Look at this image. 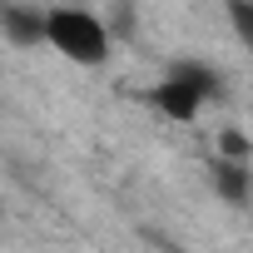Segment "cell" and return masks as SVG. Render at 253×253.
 I'll list each match as a JSON object with an SVG mask.
<instances>
[{
	"label": "cell",
	"instance_id": "1",
	"mask_svg": "<svg viewBox=\"0 0 253 253\" xmlns=\"http://www.w3.org/2000/svg\"><path fill=\"white\" fill-rule=\"evenodd\" d=\"M45 45H55L70 65H84V70H99L109 60V30L84 5H55V10H45Z\"/></svg>",
	"mask_w": 253,
	"mask_h": 253
},
{
	"label": "cell",
	"instance_id": "2",
	"mask_svg": "<svg viewBox=\"0 0 253 253\" xmlns=\"http://www.w3.org/2000/svg\"><path fill=\"white\" fill-rule=\"evenodd\" d=\"M209 99L189 84V80H179V75H164L159 84H154V109L164 114V119H174V124H189V119H199V109H204Z\"/></svg>",
	"mask_w": 253,
	"mask_h": 253
},
{
	"label": "cell",
	"instance_id": "3",
	"mask_svg": "<svg viewBox=\"0 0 253 253\" xmlns=\"http://www.w3.org/2000/svg\"><path fill=\"white\" fill-rule=\"evenodd\" d=\"M0 25H5V40L20 45V50H30V45L45 40V15L30 10V5H5V10H0Z\"/></svg>",
	"mask_w": 253,
	"mask_h": 253
},
{
	"label": "cell",
	"instance_id": "4",
	"mask_svg": "<svg viewBox=\"0 0 253 253\" xmlns=\"http://www.w3.org/2000/svg\"><path fill=\"white\" fill-rule=\"evenodd\" d=\"M248 159H213V189L228 199V204H248V194H253V174L243 169Z\"/></svg>",
	"mask_w": 253,
	"mask_h": 253
},
{
	"label": "cell",
	"instance_id": "5",
	"mask_svg": "<svg viewBox=\"0 0 253 253\" xmlns=\"http://www.w3.org/2000/svg\"><path fill=\"white\" fill-rule=\"evenodd\" d=\"M169 75H179V80H189L204 99H218L223 94V80H218V70L213 65H204V60H174L169 65Z\"/></svg>",
	"mask_w": 253,
	"mask_h": 253
},
{
	"label": "cell",
	"instance_id": "6",
	"mask_svg": "<svg viewBox=\"0 0 253 253\" xmlns=\"http://www.w3.org/2000/svg\"><path fill=\"white\" fill-rule=\"evenodd\" d=\"M228 25H233V35L253 50V0H228Z\"/></svg>",
	"mask_w": 253,
	"mask_h": 253
},
{
	"label": "cell",
	"instance_id": "7",
	"mask_svg": "<svg viewBox=\"0 0 253 253\" xmlns=\"http://www.w3.org/2000/svg\"><path fill=\"white\" fill-rule=\"evenodd\" d=\"M218 149H223L228 159H248V154H253V139L238 134V129H223V134H218Z\"/></svg>",
	"mask_w": 253,
	"mask_h": 253
}]
</instances>
